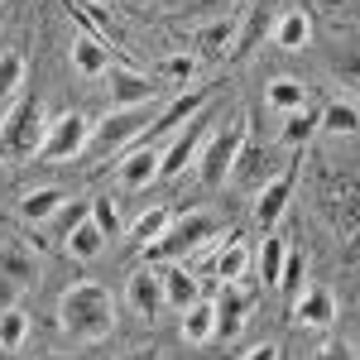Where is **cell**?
<instances>
[{
    "label": "cell",
    "instance_id": "cell-20",
    "mask_svg": "<svg viewBox=\"0 0 360 360\" xmlns=\"http://www.w3.org/2000/svg\"><path fill=\"white\" fill-rule=\"evenodd\" d=\"M159 283H164V307H193L202 298V288H197V274L193 269H183V264H159Z\"/></svg>",
    "mask_w": 360,
    "mask_h": 360
},
{
    "label": "cell",
    "instance_id": "cell-26",
    "mask_svg": "<svg viewBox=\"0 0 360 360\" xmlns=\"http://www.w3.org/2000/svg\"><path fill=\"white\" fill-rule=\"evenodd\" d=\"M356 130H360V106L346 96H336L317 111V135H356Z\"/></svg>",
    "mask_w": 360,
    "mask_h": 360
},
{
    "label": "cell",
    "instance_id": "cell-33",
    "mask_svg": "<svg viewBox=\"0 0 360 360\" xmlns=\"http://www.w3.org/2000/svg\"><path fill=\"white\" fill-rule=\"evenodd\" d=\"M29 77V63L20 49H0V101H10V96H20V86Z\"/></svg>",
    "mask_w": 360,
    "mask_h": 360
},
{
    "label": "cell",
    "instance_id": "cell-9",
    "mask_svg": "<svg viewBox=\"0 0 360 360\" xmlns=\"http://www.w3.org/2000/svg\"><path fill=\"white\" fill-rule=\"evenodd\" d=\"M86 139H91V120H86L82 111H68L49 125L39 159H44V164H72V159L86 154Z\"/></svg>",
    "mask_w": 360,
    "mask_h": 360
},
{
    "label": "cell",
    "instance_id": "cell-12",
    "mask_svg": "<svg viewBox=\"0 0 360 360\" xmlns=\"http://www.w3.org/2000/svg\"><path fill=\"white\" fill-rule=\"evenodd\" d=\"M212 96H217V86H188V91H178V96L168 101V111L154 115V125H149V135H144V139L154 144V139L173 135V130H178V125H188L202 106H212Z\"/></svg>",
    "mask_w": 360,
    "mask_h": 360
},
{
    "label": "cell",
    "instance_id": "cell-21",
    "mask_svg": "<svg viewBox=\"0 0 360 360\" xmlns=\"http://www.w3.org/2000/svg\"><path fill=\"white\" fill-rule=\"evenodd\" d=\"M327 63H332V72L341 77V82L360 91V39H356V34H332V44H327Z\"/></svg>",
    "mask_w": 360,
    "mask_h": 360
},
{
    "label": "cell",
    "instance_id": "cell-23",
    "mask_svg": "<svg viewBox=\"0 0 360 360\" xmlns=\"http://www.w3.org/2000/svg\"><path fill=\"white\" fill-rule=\"evenodd\" d=\"M63 207H68V193H63V188H39V193H25V197H20V221H25V226L53 221Z\"/></svg>",
    "mask_w": 360,
    "mask_h": 360
},
{
    "label": "cell",
    "instance_id": "cell-5",
    "mask_svg": "<svg viewBox=\"0 0 360 360\" xmlns=\"http://www.w3.org/2000/svg\"><path fill=\"white\" fill-rule=\"evenodd\" d=\"M245 135H250V120H245V115L226 120V125H217V130L207 135L202 154H197V178H202L207 188H226V183H231V168H236V159H240Z\"/></svg>",
    "mask_w": 360,
    "mask_h": 360
},
{
    "label": "cell",
    "instance_id": "cell-6",
    "mask_svg": "<svg viewBox=\"0 0 360 360\" xmlns=\"http://www.w3.org/2000/svg\"><path fill=\"white\" fill-rule=\"evenodd\" d=\"M149 125H154V106H115L106 120L91 125L86 154H125L130 144L149 135Z\"/></svg>",
    "mask_w": 360,
    "mask_h": 360
},
{
    "label": "cell",
    "instance_id": "cell-29",
    "mask_svg": "<svg viewBox=\"0 0 360 360\" xmlns=\"http://www.w3.org/2000/svg\"><path fill=\"white\" fill-rule=\"evenodd\" d=\"M197 77H202V58L197 53H168L164 63H159V82L178 86V91L197 86Z\"/></svg>",
    "mask_w": 360,
    "mask_h": 360
},
{
    "label": "cell",
    "instance_id": "cell-4",
    "mask_svg": "<svg viewBox=\"0 0 360 360\" xmlns=\"http://www.w3.org/2000/svg\"><path fill=\"white\" fill-rule=\"evenodd\" d=\"M317 207L336 231H356L360 226V173L356 168H317Z\"/></svg>",
    "mask_w": 360,
    "mask_h": 360
},
{
    "label": "cell",
    "instance_id": "cell-24",
    "mask_svg": "<svg viewBox=\"0 0 360 360\" xmlns=\"http://www.w3.org/2000/svg\"><path fill=\"white\" fill-rule=\"evenodd\" d=\"M183 341L188 346L217 341V307H212V298H197L193 307H183Z\"/></svg>",
    "mask_w": 360,
    "mask_h": 360
},
{
    "label": "cell",
    "instance_id": "cell-28",
    "mask_svg": "<svg viewBox=\"0 0 360 360\" xmlns=\"http://www.w3.org/2000/svg\"><path fill=\"white\" fill-rule=\"evenodd\" d=\"M250 259H255V255H250V250L231 236V240L217 250V259H212V274L221 278V283H240V278H245V269H250Z\"/></svg>",
    "mask_w": 360,
    "mask_h": 360
},
{
    "label": "cell",
    "instance_id": "cell-25",
    "mask_svg": "<svg viewBox=\"0 0 360 360\" xmlns=\"http://www.w3.org/2000/svg\"><path fill=\"white\" fill-rule=\"evenodd\" d=\"M283 255H288V240L269 231V236L259 240V250H255V259H250L264 288H278V274H283Z\"/></svg>",
    "mask_w": 360,
    "mask_h": 360
},
{
    "label": "cell",
    "instance_id": "cell-17",
    "mask_svg": "<svg viewBox=\"0 0 360 360\" xmlns=\"http://www.w3.org/2000/svg\"><path fill=\"white\" fill-rule=\"evenodd\" d=\"M269 29H274V5L269 0H255L245 10V20H236V49H231V58L255 53V44H264Z\"/></svg>",
    "mask_w": 360,
    "mask_h": 360
},
{
    "label": "cell",
    "instance_id": "cell-13",
    "mask_svg": "<svg viewBox=\"0 0 360 360\" xmlns=\"http://www.w3.org/2000/svg\"><path fill=\"white\" fill-rule=\"evenodd\" d=\"M336 293L327 283H303V293L293 298V317H298V327H312V332H332L336 327Z\"/></svg>",
    "mask_w": 360,
    "mask_h": 360
},
{
    "label": "cell",
    "instance_id": "cell-8",
    "mask_svg": "<svg viewBox=\"0 0 360 360\" xmlns=\"http://www.w3.org/2000/svg\"><path fill=\"white\" fill-rule=\"evenodd\" d=\"M44 274L39 264V250L25 245V240H5L0 245V307H10L20 293H29Z\"/></svg>",
    "mask_w": 360,
    "mask_h": 360
},
{
    "label": "cell",
    "instance_id": "cell-35",
    "mask_svg": "<svg viewBox=\"0 0 360 360\" xmlns=\"http://www.w3.org/2000/svg\"><path fill=\"white\" fill-rule=\"evenodd\" d=\"M303 264H307V255L288 245V255H283V274H278V288H283V293H293V298L303 293Z\"/></svg>",
    "mask_w": 360,
    "mask_h": 360
},
{
    "label": "cell",
    "instance_id": "cell-37",
    "mask_svg": "<svg viewBox=\"0 0 360 360\" xmlns=\"http://www.w3.org/2000/svg\"><path fill=\"white\" fill-rule=\"evenodd\" d=\"M307 360H356V351H351L346 341H336V336H327V341H322V346H317V351H312Z\"/></svg>",
    "mask_w": 360,
    "mask_h": 360
},
{
    "label": "cell",
    "instance_id": "cell-16",
    "mask_svg": "<svg viewBox=\"0 0 360 360\" xmlns=\"http://www.w3.org/2000/svg\"><path fill=\"white\" fill-rule=\"evenodd\" d=\"M217 307V336H240V327L250 322V312H255V298H250L240 283H221V298H212Z\"/></svg>",
    "mask_w": 360,
    "mask_h": 360
},
{
    "label": "cell",
    "instance_id": "cell-36",
    "mask_svg": "<svg viewBox=\"0 0 360 360\" xmlns=\"http://www.w3.org/2000/svg\"><path fill=\"white\" fill-rule=\"evenodd\" d=\"M91 221H96V231H101L106 240H111L115 231H125V226H120V207H115V197H96V202H91Z\"/></svg>",
    "mask_w": 360,
    "mask_h": 360
},
{
    "label": "cell",
    "instance_id": "cell-7",
    "mask_svg": "<svg viewBox=\"0 0 360 360\" xmlns=\"http://www.w3.org/2000/svg\"><path fill=\"white\" fill-rule=\"evenodd\" d=\"M207 135H212V106H202V111H197L188 125H178V130L168 135L164 154H159V183H173V178H183V173L197 164V154H202Z\"/></svg>",
    "mask_w": 360,
    "mask_h": 360
},
{
    "label": "cell",
    "instance_id": "cell-34",
    "mask_svg": "<svg viewBox=\"0 0 360 360\" xmlns=\"http://www.w3.org/2000/svg\"><path fill=\"white\" fill-rule=\"evenodd\" d=\"M101 245H106V236L96 231V221H91V217L68 231V255H72V259H96V255H101Z\"/></svg>",
    "mask_w": 360,
    "mask_h": 360
},
{
    "label": "cell",
    "instance_id": "cell-32",
    "mask_svg": "<svg viewBox=\"0 0 360 360\" xmlns=\"http://www.w3.org/2000/svg\"><path fill=\"white\" fill-rule=\"evenodd\" d=\"M29 341V312L25 307H0V351H25Z\"/></svg>",
    "mask_w": 360,
    "mask_h": 360
},
{
    "label": "cell",
    "instance_id": "cell-10",
    "mask_svg": "<svg viewBox=\"0 0 360 360\" xmlns=\"http://www.w3.org/2000/svg\"><path fill=\"white\" fill-rule=\"evenodd\" d=\"M159 154H164V144H130L115 159V188L120 193H144L149 183H159Z\"/></svg>",
    "mask_w": 360,
    "mask_h": 360
},
{
    "label": "cell",
    "instance_id": "cell-30",
    "mask_svg": "<svg viewBox=\"0 0 360 360\" xmlns=\"http://www.w3.org/2000/svg\"><path fill=\"white\" fill-rule=\"evenodd\" d=\"M168 221H173L168 207H149V212H139V221L125 226V236H130L139 250H149V245H159V236L168 231Z\"/></svg>",
    "mask_w": 360,
    "mask_h": 360
},
{
    "label": "cell",
    "instance_id": "cell-27",
    "mask_svg": "<svg viewBox=\"0 0 360 360\" xmlns=\"http://www.w3.org/2000/svg\"><path fill=\"white\" fill-rule=\"evenodd\" d=\"M317 111H322V106H312V101H307L303 111H288L283 115V130H278V144L303 149L307 139H317Z\"/></svg>",
    "mask_w": 360,
    "mask_h": 360
},
{
    "label": "cell",
    "instance_id": "cell-2",
    "mask_svg": "<svg viewBox=\"0 0 360 360\" xmlns=\"http://www.w3.org/2000/svg\"><path fill=\"white\" fill-rule=\"evenodd\" d=\"M49 106L39 96H20L5 120H0V159L5 164H25V159H39L44 149V135H49Z\"/></svg>",
    "mask_w": 360,
    "mask_h": 360
},
{
    "label": "cell",
    "instance_id": "cell-18",
    "mask_svg": "<svg viewBox=\"0 0 360 360\" xmlns=\"http://www.w3.org/2000/svg\"><path fill=\"white\" fill-rule=\"evenodd\" d=\"M111 44L106 39H96V34H77L72 39V68H77V77L86 82H96V77H106V68H111Z\"/></svg>",
    "mask_w": 360,
    "mask_h": 360
},
{
    "label": "cell",
    "instance_id": "cell-19",
    "mask_svg": "<svg viewBox=\"0 0 360 360\" xmlns=\"http://www.w3.org/2000/svg\"><path fill=\"white\" fill-rule=\"evenodd\" d=\"M231 49H236V20H231V15H221V20H207V25L197 29V44H193V53L202 58V63H217V58H231Z\"/></svg>",
    "mask_w": 360,
    "mask_h": 360
},
{
    "label": "cell",
    "instance_id": "cell-11",
    "mask_svg": "<svg viewBox=\"0 0 360 360\" xmlns=\"http://www.w3.org/2000/svg\"><path fill=\"white\" fill-rule=\"evenodd\" d=\"M293 188H298V159L288 168H278L274 178L255 193V221L264 226V231H274V221L288 212V202H293Z\"/></svg>",
    "mask_w": 360,
    "mask_h": 360
},
{
    "label": "cell",
    "instance_id": "cell-39",
    "mask_svg": "<svg viewBox=\"0 0 360 360\" xmlns=\"http://www.w3.org/2000/svg\"><path fill=\"white\" fill-rule=\"evenodd\" d=\"M120 360H159V351H130V356H120Z\"/></svg>",
    "mask_w": 360,
    "mask_h": 360
},
{
    "label": "cell",
    "instance_id": "cell-3",
    "mask_svg": "<svg viewBox=\"0 0 360 360\" xmlns=\"http://www.w3.org/2000/svg\"><path fill=\"white\" fill-rule=\"evenodd\" d=\"M221 236V217L217 212H207V207H193V212H183L178 221H168V231L159 236V245L144 250V259H183V255H202V250L212 245Z\"/></svg>",
    "mask_w": 360,
    "mask_h": 360
},
{
    "label": "cell",
    "instance_id": "cell-15",
    "mask_svg": "<svg viewBox=\"0 0 360 360\" xmlns=\"http://www.w3.org/2000/svg\"><path fill=\"white\" fill-rule=\"evenodd\" d=\"M125 298H130V312H135V317L154 322V317L164 312V283H159V269H154V264L135 269L130 283H125Z\"/></svg>",
    "mask_w": 360,
    "mask_h": 360
},
{
    "label": "cell",
    "instance_id": "cell-38",
    "mask_svg": "<svg viewBox=\"0 0 360 360\" xmlns=\"http://www.w3.org/2000/svg\"><path fill=\"white\" fill-rule=\"evenodd\" d=\"M240 360H278V346H274V341H259V346H250Z\"/></svg>",
    "mask_w": 360,
    "mask_h": 360
},
{
    "label": "cell",
    "instance_id": "cell-22",
    "mask_svg": "<svg viewBox=\"0 0 360 360\" xmlns=\"http://www.w3.org/2000/svg\"><path fill=\"white\" fill-rule=\"evenodd\" d=\"M269 39H274L283 53H298L307 49V39H312V20H307V10H283L269 29Z\"/></svg>",
    "mask_w": 360,
    "mask_h": 360
},
{
    "label": "cell",
    "instance_id": "cell-40",
    "mask_svg": "<svg viewBox=\"0 0 360 360\" xmlns=\"http://www.w3.org/2000/svg\"><path fill=\"white\" fill-rule=\"evenodd\" d=\"M39 360H72V356H39Z\"/></svg>",
    "mask_w": 360,
    "mask_h": 360
},
{
    "label": "cell",
    "instance_id": "cell-31",
    "mask_svg": "<svg viewBox=\"0 0 360 360\" xmlns=\"http://www.w3.org/2000/svg\"><path fill=\"white\" fill-rule=\"evenodd\" d=\"M264 106H269V111H278V115L303 111V106H307V86L293 82V77H274V82L264 86Z\"/></svg>",
    "mask_w": 360,
    "mask_h": 360
},
{
    "label": "cell",
    "instance_id": "cell-14",
    "mask_svg": "<svg viewBox=\"0 0 360 360\" xmlns=\"http://www.w3.org/2000/svg\"><path fill=\"white\" fill-rule=\"evenodd\" d=\"M101 82L111 91V106H149L154 101V77H139L135 68H125V63H111Z\"/></svg>",
    "mask_w": 360,
    "mask_h": 360
},
{
    "label": "cell",
    "instance_id": "cell-1",
    "mask_svg": "<svg viewBox=\"0 0 360 360\" xmlns=\"http://www.w3.org/2000/svg\"><path fill=\"white\" fill-rule=\"evenodd\" d=\"M58 327L63 336H72V341H86V346H96V341H106L115 332V298L106 283H72V288H63V298H58Z\"/></svg>",
    "mask_w": 360,
    "mask_h": 360
},
{
    "label": "cell",
    "instance_id": "cell-41",
    "mask_svg": "<svg viewBox=\"0 0 360 360\" xmlns=\"http://www.w3.org/2000/svg\"><path fill=\"white\" fill-rule=\"evenodd\" d=\"M0 25H5V5H0Z\"/></svg>",
    "mask_w": 360,
    "mask_h": 360
}]
</instances>
